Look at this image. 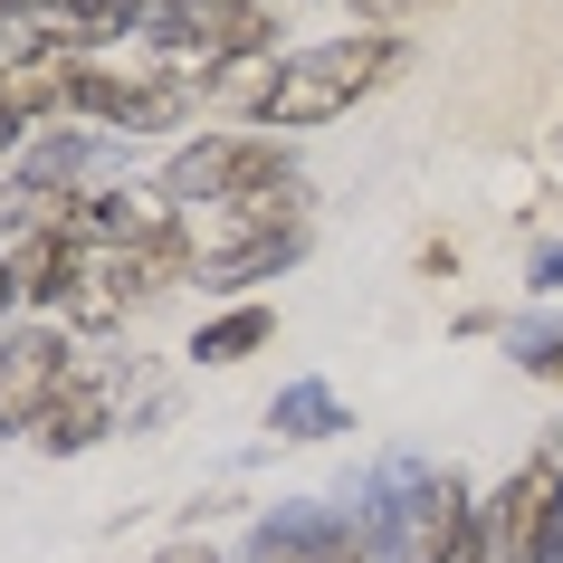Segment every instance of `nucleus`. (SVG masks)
Wrapping results in <instances>:
<instances>
[{
	"instance_id": "obj_12",
	"label": "nucleus",
	"mask_w": 563,
	"mask_h": 563,
	"mask_svg": "<svg viewBox=\"0 0 563 563\" xmlns=\"http://www.w3.org/2000/svg\"><path fill=\"white\" fill-rule=\"evenodd\" d=\"M534 287H544V297H563V249H544V258H534Z\"/></svg>"
},
{
	"instance_id": "obj_5",
	"label": "nucleus",
	"mask_w": 563,
	"mask_h": 563,
	"mask_svg": "<svg viewBox=\"0 0 563 563\" xmlns=\"http://www.w3.org/2000/svg\"><path fill=\"white\" fill-rule=\"evenodd\" d=\"M554 526H563V468H554V459H534V468L506 477L497 506H477V554H487V563H534Z\"/></svg>"
},
{
	"instance_id": "obj_1",
	"label": "nucleus",
	"mask_w": 563,
	"mask_h": 563,
	"mask_svg": "<svg viewBox=\"0 0 563 563\" xmlns=\"http://www.w3.org/2000/svg\"><path fill=\"white\" fill-rule=\"evenodd\" d=\"M373 544H383V563H449L459 544L477 534V506L468 487L449 468H420V459H391L383 487H373Z\"/></svg>"
},
{
	"instance_id": "obj_3",
	"label": "nucleus",
	"mask_w": 563,
	"mask_h": 563,
	"mask_svg": "<svg viewBox=\"0 0 563 563\" xmlns=\"http://www.w3.org/2000/svg\"><path fill=\"white\" fill-rule=\"evenodd\" d=\"M191 106H201V77L191 67H106V58L77 67V115L124 124V134H163Z\"/></svg>"
},
{
	"instance_id": "obj_13",
	"label": "nucleus",
	"mask_w": 563,
	"mask_h": 563,
	"mask_svg": "<svg viewBox=\"0 0 563 563\" xmlns=\"http://www.w3.org/2000/svg\"><path fill=\"white\" fill-rule=\"evenodd\" d=\"M373 20H411V10H440V0H363Z\"/></svg>"
},
{
	"instance_id": "obj_10",
	"label": "nucleus",
	"mask_w": 563,
	"mask_h": 563,
	"mask_svg": "<svg viewBox=\"0 0 563 563\" xmlns=\"http://www.w3.org/2000/svg\"><path fill=\"white\" fill-rule=\"evenodd\" d=\"M267 334H277V316H267V306H230L220 325H201V344H191V354H201V363H239V354H258Z\"/></svg>"
},
{
	"instance_id": "obj_2",
	"label": "nucleus",
	"mask_w": 563,
	"mask_h": 563,
	"mask_svg": "<svg viewBox=\"0 0 563 563\" xmlns=\"http://www.w3.org/2000/svg\"><path fill=\"white\" fill-rule=\"evenodd\" d=\"M391 67H401V38L391 30H354V38H325V48H297V58L277 67V96H267L258 124H334L344 106L391 87Z\"/></svg>"
},
{
	"instance_id": "obj_14",
	"label": "nucleus",
	"mask_w": 563,
	"mask_h": 563,
	"mask_svg": "<svg viewBox=\"0 0 563 563\" xmlns=\"http://www.w3.org/2000/svg\"><path fill=\"white\" fill-rule=\"evenodd\" d=\"M10 306H20V277H10V258H0V316H10Z\"/></svg>"
},
{
	"instance_id": "obj_15",
	"label": "nucleus",
	"mask_w": 563,
	"mask_h": 563,
	"mask_svg": "<svg viewBox=\"0 0 563 563\" xmlns=\"http://www.w3.org/2000/svg\"><path fill=\"white\" fill-rule=\"evenodd\" d=\"M10 144H20V115H10V106H0V153H10Z\"/></svg>"
},
{
	"instance_id": "obj_8",
	"label": "nucleus",
	"mask_w": 563,
	"mask_h": 563,
	"mask_svg": "<svg viewBox=\"0 0 563 563\" xmlns=\"http://www.w3.org/2000/svg\"><path fill=\"white\" fill-rule=\"evenodd\" d=\"M106 420H115V391L96 383V373H77V383H67L58 401H48V420H38L30 440H38V449H58V459H67V449L106 440Z\"/></svg>"
},
{
	"instance_id": "obj_4",
	"label": "nucleus",
	"mask_w": 563,
	"mask_h": 563,
	"mask_svg": "<svg viewBox=\"0 0 563 563\" xmlns=\"http://www.w3.org/2000/svg\"><path fill=\"white\" fill-rule=\"evenodd\" d=\"M277 181H297V163L277 153V134H201V144L173 153L163 191L181 210H201V201H239V191H277Z\"/></svg>"
},
{
	"instance_id": "obj_16",
	"label": "nucleus",
	"mask_w": 563,
	"mask_h": 563,
	"mask_svg": "<svg viewBox=\"0 0 563 563\" xmlns=\"http://www.w3.org/2000/svg\"><path fill=\"white\" fill-rule=\"evenodd\" d=\"M163 563H210V554H201V544H173V554H163Z\"/></svg>"
},
{
	"instance_id": "obj_11",
	"label": "nucleus",
	"mask_w": 563,
	"mask_h": 563,
	"mask_svg": "<svg viewBox=\"0 0 563 563\" xmlns=\"http://www.w3.org/2000/svg\"><path fill=\"white\" fill-rule=\"evenodd\" d=\"M506 354L526 363L534 383H563V316H554V325H516V334H506Z\"/></svg>"
},
{
	"instance_id": "obj_9",
	"label": "nucleus",
	"mask_w": 563,
	"mask_h": 563,
	"mask_svg": "<svg viewBox=\"0 0 563 563\" xmlns=\"http://www.w3.org/2000/svg\"><path fill=\"white\" fill-rule=\"evenodd\" d=\"M277 430H287V440H334V430H354V420H344V401H334L325 383H287L277 391Z\"/></svg>"
},
{
	"instance_id": "obj_6",
	"label": "nucleus",
	"mask_w": 563,
	"mask_h": 563,
	"mask_svg": "<svg viewBox=\"0 0 563 563\" xmlns=\"http://www.w3.org/2000/svg\"><path fill=\"white\" fill-rule=\"evenodd\" d=\"M77 373H87V363H77V344H67L58 325L10 334V344H0V430H20V440H30L38 420H48V401H58Z\"/></svg>"
},
{
	"instance_id": "obj_7",
	"label": "nucleus",
	"mask_w": 563,
	"mask_h": 563,
	"mask_svg": "<svg viewBox=\"0 0 563 563\" xmlns=\"http://www.w3.org/2000/svg\"><path fill=\"white\" fill-rule=\"evenodd\" d=\"M249 563H373V544L344 516H277L249 534Z\"/></svg>"
}]
</instances>
